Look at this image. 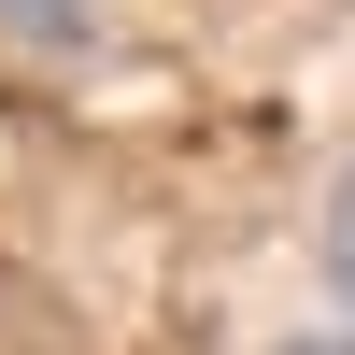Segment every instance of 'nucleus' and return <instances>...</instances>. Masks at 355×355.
<instances>
[{
  "instance_id": "1",
  "label": "nucleus",
  "mask_w": 355,
  "mask_h": 355,
  "mask_svg": "<svg viewBox=\"0 0 355 355\" xmlns=\"http://www.w3.org/2000/svg\"><path fill=\"white\" fill-rule=\"evenodd\" d=\"M114 28V0H0V43H28V57H85Z\"/></svg>"
},
{
  "instance_id": "2",
  "label": "nucleus",
  "mask_w": 355,
  "mask_h": 355,
  "mask_svg": "<svg viewBox=\"0 0 355 355\" xmlns=\"http://www.w3.org/2000/svg\"><path fill=\"white\" fill-rule=\"evenodd\" d=\"M327 284H341V313H355V157H341V185H327Z\"/></svg>"
},
{
  "instance_id": "3",
  "label": "nucleus",
  "mask_w": 355,
  "mask_h": 355,
  "mask_svg": "<svg viewBox=\"0 0 355 355\" xmlns=\"http://www.w3.org/2000/svg\"><path fill=\"white\" fill-rule=\"evenodd\" d=\"M270 355H355V341H341V327H327V341H270Z\"/></svg>"
}]
</instances>
